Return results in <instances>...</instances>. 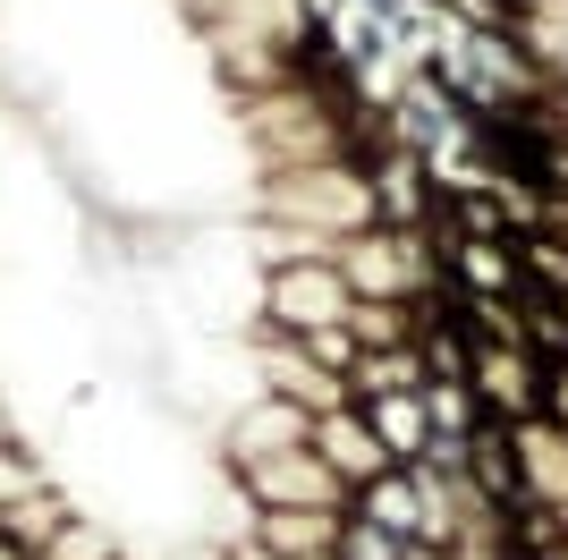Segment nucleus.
<instances>
[{
	"mask_svg": "<svg viewBox=\"0 0 568 560\" xmlns=\"http://www.w3.org/2000/svg\"><path fill=\"white\" fill-rule=\"evenodd\" d=\"M246 212L297 221L323 238H356L382 221L374 196V162H306V170H246Z\"/></svg>",
	"mask_w": 568,
	"mask_h": 560,
	"instance_id": "obj_1",
	"label": "nucleus"
},
{
	"mask_svg": "<svg viewBox=\"0 0 568 560\" xmlns=\"http://www.w3.org/2000/svg\"><path fill=\"white\" fill-rule=\"evenodd\" d=\"M356 314V289L332 256L314 263H281V272H263L255 289V331H288V340H314V331H332Z\"/></svg>",
	"mask_w": 568,
	"mask_h": 560,
	"instance_id": "obj_2",
	"label": "nucleus"
},
{
	"mask_svg": "<svg viewBox=\"0 0 568 560\" xmlns=\"http://www.w3.org/2000/svg\"><path fill=\"white\" fill-rule=\"evenodd\" d=\"M255 510H356V484H339L314 450H281V459H255L230 476Z\"/></svg>",
	"mask_w": 568,
	"mask_h": 560,
	"instance_id": "obj_3",
	"label": "nucleus"
},
{
	"mask_svg": "<svg viewBox=\"0 0 568 560\" xmlns=\"http://www.w3.org/2000/svg\"><path fill=\"white\" fill-rule=\"evenodd\" d=\"M475 399H484V417L500 424H526L544 417V391H551V366L535 349H518V340H475V366H467Z\"/></svg>",
	"mask_w": 568,
	"mask_h": 560,
	"instance_id": "obj_4",
	"label": "nucleus"
},
{
	"mask_svg": "<svg viewBox=\"0 0 568 560\" xmlns=\"http://www.w3.org/2000/svg\"><path fill=\"white\" fill-rule=\"evenodd\" d=\"M442 247V280L458 298H518L526 289V263H518V238H458V230H433Z\"/></svg>",
	"mask_w": 568,
	"mask_h": 560,
	"instance_id": "obj_5",
	"label": "nucleus"
},
{
	"mask_svg": "<svg viewBox=\"0 0 568 560\" xmlns=\"http://www.w3.org/2000/svg\"><path fill=\"white\" fill-rule=\"evenodd\" d=\"M314 459L332 467L339 484H374V476H390V450H382V433H374V417L365 408H332V417H314Z\"/></svg>",
	"mask_w": 568,
	"mask_h": 560,
	"instance_id": "obj_6",
	"label": "nucleus"
},
{
	"mask_svg": "<svg viewBox=\"0 0 568 560\" xmlns=\"http://www.w3.org/2000/svg\"><path fill=\"white\" fill-rule=\"evenodd\" d=\"M339 536H348V510H255V543L281 560L339 552Z\"/></svg>",
	"mask_w": 568,
	"mask_h": 560,
	"instance_id": "obj_7",
	"label": "nucleus"
},
{
	"mask_svg": "<svg viewBox=\"0 0 568 560\" xmlns=\"http://www.w3.org/2000/svg\"><path fill=\"white\" fill-rule=\"evenodd\" d=\"M365 417H374V433H382V450L399 467H416L433 450V417H425V391H390V399H356Z\"/></svg>",
	"mask_w": 568,
	"mask_h": 560,
	"instance_id": "obj_8",
	"label": "nucleus"
},
{
	"mask_svg": "<svg viewBox=\"0 0 568 560\" xmlns=\"http://www.w3.org/2000/svg\"><path fill=\"white\" fill-rule=\"evenodd\" d=\"M348 331L365 349H416L425 340V298H356Z\"/></svg>",
	"mask_w": 568,
	"mask_h": 560,
	"instance_id": "obj_9",
	"label": "nucleus"
},
{
	"mask_svg": "<svg viewBox=\"0 0 568 560\" xmlns=\"http://www.w3.org/2000/svg\"><path fill=\"white\" fill-rule=\"evenodd\" d=\"M433 382V366H425V349H365L356 357V373H348V391L356 399H390V391H425Z\"/></svg>",
	"mask_w": 568,
	"mask_h": 560,
	"instance_id": "obj_10",
	"label": "nucleus"
},
{
	"mask_svg": "<svg viewBox=\"0 0 568 560\" xmlns=\"http://www.w3.org/2000/svg\"><path fill=\"white\" fill-rule=\"evenodd\" d=\"M407 536H390V527H374V518L348 510V536H339V560H399Z\"/></svg>",
	"mask_w": 568,
	"mask_h": 560,
	"instance_id": "obj_11",
	"label": "nucleus"
},
{
	"mask_svg": "<svg viewBox=\"0 0 568 560\" xmlns=\"http://www.w3.org/2000/svg\"><path fill=\"white\" fill-rule=\"evenodd\" d=\"M230 560H281V552H263V543H230Z\"/></svg>",
	"mask_w": 568,
	"mask_h": 560,
	"instance_id": "obj_12",
	"label": "nucleus"
},
{
	"mask_svg": "<svg viewBox=\"0 0 568 560\" xmlns=\"http://www.w3.org/2000/svg\"><path fill=\"white\" fill-rule=\"evenodd\" d=\"M551 510H560V536H568V501H551Z\"/></svg>",
	"mask_w": 568,
	"mask_h": 560,
	"instance_id": "obj_13",
	"label": "nucleus"
},
{
	"mask_svg": "<svg viewBox=\"0 0 568 560\" xmlns=\"http://www.w3.org/2000/svg\"><path fill=\"white\" fill-rule=\"evenodd\" d=\"M306 560H339V552H306Z\"/></svg>",
	"mask_w": 568,
	"mask_h": 560,
	"instance_id": "obj_14",
	"label": "nucleus"
},
{
	"mask_svg": "<svg viewBox=\"0 0 568 560\" xmlns=\"http://www.w3.org/2000/svg\"><path fill=\"white\" fill-rule=\"evenodd\" d=\"M500 560H526V552H500Z\"/></svg>",
	"mask_w": 568,
	"mask_h": 560,
	"instance_id": "obj_15",
	"label": "nucleus"
},
{
	"mask_svg": "<svg viewBox=\"0 0 568 560\" xmlns=\"http://www.w3.org/2000/svg\"><path fill=\"white\" fill-rule=\"evenodd\" d=\"M551 560H568V552H551Z\"/></svg>",
	"mask_w": 568,
	"mask_h": 560,
	"instance_id": "obj_16",
	"label": "nucleus"
}]
</instances>
